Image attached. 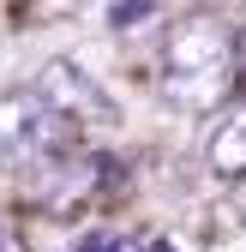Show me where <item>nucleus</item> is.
I'll list each match as a JSON object with an SVG mask.
<instances>
[{
  "label": "nucleus",
  "instance_id": "obj_9",
  "mask_svg": "<svg viewBox=\"0 0 246 252\" xmlns=\"http://www.w3.org/2000/svg\"><path fill=\"white\" fill-rule=\"evenodd\" d=\"M234 66H240V78H246V24H234Z\"/></svg>",
  "mask_w": 246,
  "mask_h": 252
},
{
  "label": "nucleus",
  "instance_id": "obj_6",
  "mask_svg": "<svg viewBox=\"0 0 246 252\" xmlns=\"http://www.w3.org/2000/svg\"><path fill=\"white\" fill-rule=\"evenodd\" d=\"M78 252H150L144 234H126V228H90L78 240Z\"/></svg>",
  "mask_w": 246,
  "mask_h": 252
},
{
  "label": "nucleus",
  "instance_id": "obj_5",
  "mask_svg": "<svg viewBox=\"0 0 246 252\" xmlns=\"http://www.w3.org/2000/svg\"><path fill=\"white\" fill-rule=\"evenodd\" d=\"M210 174L216 180H246V114L222 120L216 132H210Z\"/></svg>",
  "mask_w": 246,
  "mask_h": 252
},
{
  "label": "nucleus",
  "instance_id": "obj_8",
  "mask_svg": "<svg viewBox=\"0 0 246 252\" xmlns=\"http://www.w3.org/2000/svg\"><path fill=\"white\" fill-rule=\"evenodd\" d=\"M0 252H30V246H24V234H18L12 222H0Z\"/></svg>",
  "mask_w": 246,
  "mask_h": 252
},
{
  "label": "nucleus",
  "instance_id": "obj_4",
  "mask_svg": "<svg viewBox=\"0 0 246 252\" xmlns=\"http://www.w3.org/2000/svg\"><path fill=\"white\" fill-rule=\"evenodd\" d=\"M120 180V162L114 156H60V162H48L42 168V198H48V210H78V204H90L96 192H108V186Z\"/></svg>",
  "mask_w": 246,
  "mask_h": 252
},
{
  "label": "nucleus",
  "instance_id": "obj_2",
  "mask_svg": "<svg viewBox=\"0 0 246 252\" xmlns=\"http://www.w3.org/2000/svg\"><path fill=\"white\" fill-rule=\"evenodd\" d=\"M72 156V120H60L36 90L0 96V168H48Z\"/></svg>",
  "mask_w": 246,
  "mask_h": 252
},
{
  "label": "nucleus",
  "instance_id": "obj_1",
  "mask_svg": "<svg viewBox=\"0 0 246 252\" xmlns=\"http://www.w3.org/2000/svg\"><path fill=\"white\" fill-rule=\"evenodd\" d=\"M234 84H240L234 30L222 18H186L168 30V42H162V102L168 108L210 114L216 102H228Z\"/></svg>",
  "mask_w": 246,
  "mask_h": 252
},
{
  "label": "nucleus",
  "instance_id": "obj_3",
  "mask_svg": "<svg viewBox=\"0 0 246 252\" xmlns=\"http://www.w3.org/2000/svg\"><path fill=\"white\" fill-rule=\"evenodd\" d=\"M36 96H42L60 120H72V126H108V120H114L108 90L90 78L84 66H72V60H48V66L36 72Z\"/></svg>",
  "mask_w": 246,
  "mask_h": 252
},
{
  "label": "nucleus",
  "instance_id": "obj_7",
  "mask_svg": "<svg viewBox=\"0 0 246 252\" xmlns=\"http://www.w3.org/2000/svg\"><path fill=\"white\" fill-rule=\"evenodd\" d=\"M144 18H156V6H150V0H126V6H108V24H114V30H132V24H144Z\"/></svg>",
  "mask_w": 246,
  "mask_h": 252
}]
</instances>
